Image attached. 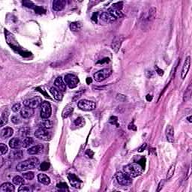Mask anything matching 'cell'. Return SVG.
I'll return each instance as SVG.
<instances>
[{
	"label": "cell",
	"mask_w": 192,
	"mask_h": 192,
	"mask_svg": "<svg viewBox=\"0 0 192 192\" xmlns=\"http://www.w3.org/2000/svg\"><path fill=\"white\" fill-rule=\"evenodd\" d=\"M122 15L123 13L122 10H118V9L111 7L107 11L103 12L101 14L100 18L101 19V20H103L106 23H113L117 19L122 17Z\"/></svg>",
	"instance_id": "cell-1"
},
{
	"label": "cell",
	"mask_w": 192,
	"mask_h": 192,
	"mask_svg": "<svg viewBox=\"0 0 192 192\" xmlns=\"http://www.w3.org/2000/svg\"><path fill=\"white\" fill-rule=\"evenodd\" d=\"M123 170L131 178H135L142 174L143 167L139 163H131L125 165L123 167Z\"/></svg>",
	"instance_id": "cell-2"
},
{
	"label": "cell",
	"mask_w": 192,
	"mask_h": 192,
	"mask_svg": "<svg viewBox=\"0 0 192 192\" xmlns=\"http://www.w3.org/2000/svg\"><path fill=\"white\" fill-rule=\"evenodd\" d=\"M39 165V160L36 157H32L27 160L20 162L17 166V170L20 172H23L28 170H32L35 168Z\"/></svg>",
	"instance_id": "cell-3"
},
{
	"label": "cell",
	"mask_w": 192,
	"mask_h": 192,
	"mask_svg": "<svg viewBox=\"0 0 192 192\" xmlns=\"http://www.w3.org/2000/svg\"><path fill=\"white\" fill-rule=\"evenodd\" d=\"M116 179L119 185L128 186L132 184V178H131L125 172H117L116 173Z\"/></svg>",
	"instance_id": "cell-4"
},
{
	"label": "cell",
	"mask_w": 192,
	"mask_h": 192,
	"mask_svg": "<svg viewBox=\"0 0 192 192\" xmlns=\"http://www.w3.org/2000/svg\"><path fill=\"white\" fill-rule=\"evenodd\" d=\"M52 109L48 101H43L40 104V115L42 119H48L51 116Z\"/></svg>",
	"instance_id": "cell-5"
},
{
	"label": "cell",
	"mask_w": 192,
	"mask_h": 192,
	"mask_svg": "<svg viewBox=\"0 0 192 192\" xmlns=\"http://www.w3.org/2000/svg\"><path fill=\"white\" fill-rule=\"evenodd\" d=\"M77 106L80 109L84 111H92L96 108V104L94 101H89L86 99L80 101L77 104Z\"/></svg>",
	"instance_id": "cell-6"
},
{
	"label": "cell",
	"mask_w": 192,
	"mask_h": 192,
	"mask_svg": "<svg viewBox=\"0 0 192 192\" xmlns=\"http://www.w3.org/2000/svg\"><path fill=\"white\" fill-rule=\"evenodd\" d=\"M111 74H112V70L110 68H104L94 74V79L95 81L101 82L108 78L111 75Z\"/></svg>",
	"instance_id": "cell-7"
},
{
	"label": "cell",
	"mask_w": 192,
	"mask_h": 192,
	"mask_svg": "<svg viewBox=\"0 0 192 192\" xmlns=\"http://www.w3.org/2000/svg\"><path fill=\"white\" fill-rule=\"evenodd\" d=\"M64 80H65L66 85L69 88H71V89H74V88L77 87V84L79 83V80H78L77 77H76L74 74H66L65 76Z\"/></svg>",
	"instance_id": "cell-8"
},
{
	"label": "cell",
	"mask_w": 192,
	"mask_h": 192,
	"mask_svg": "<svg viewBox=\"0 0 192 192\" xmlns=\"http://www.w3.org/2000/svg\"><path fill=\"white\" fill-rule=\"evenodd\" d=\"M35 136L39 140L44 141L49 140L51 137L50 134L45 128H39L36 130L35 132Z\"/></svg>",
	"instance_id": "cell-9"
},
{
	"label": "cell",
	"mask_w": 192,
	"mask_h": 192,
	"mask_svg": "<svg viewBox=\"0 0 192 192\" xmlns=\"http://www.w3.org/2000/svg\"><path fill=\"white\" fill-rule=\"evenodd\" d=\"M144 17H142V20H143V22L147 23H151L152 21L155 20V15H156V8L153 7L149 9L148 11L145 14H143Z\"/></svg>",
	"instance_id": "cell-10"
},
{
	"label": "cell",
	"mask_w": 192,
	"mask_h": 192,
	"mask_svg": "<svg viewBox=\"0 0 192 192\" xmlns=\"http://www.w3.org/2000/svg\"><path fill=\"white\" fill-rule=\"evenodd\" d=\"M123 39H124V38L122 35L116 36L115 38H113L112 44H111V47H112L113 50L115 53H118L119 52V48H120L121 45H122V43L123 41Z\"/></svg>",
	"instance_id": "cell-11"
},
{
	"label": "cell",
	"mask_w": 192,
	"mask_h": 192,
	"mask_svg": "<svg viewBox=\"0 0 192 192\" xmlns=\"http://www.w3.org/2000/svg\"><path fill=\"white\" fill-rule=\"evenodd\" d=\"M41 100L38 98H34L27 99L23 101V105L26 107H29L32 109L37 108L39 105Z\"/></svg>",
	"instance_id": "cell-12"
},
{
	"label": "cell",
	"mask_w": 192,
	"mask_h": 192,
	"mask_svg": "<svg viewBox=\"0 0 192 192\" xmlns=\"http://www.w3.org/2000/svg\"><path fill=\"white\" fill-rule=\"evenodd\" d=\"M23 156V153L20 149H14L9 154V159L11 160H19Z\"/></svg>",
	"instance_id": "cell-13"
},
{
	"label": "cell",
	"mask_w": 192,
	"mask_h": 192,
	"mask_svg": "<svg viewBox=\"0 0 192 192\" xmlns=\"http://www.w3.org/2000/svg\"><path fill=\"white\" fill-rule=\"evenodd\" d=\"M68 179L70 182V184L72 185L74 188H78L80 187V184H81V181L79 179L77 178V176L74 174H72L69 173L68 175Z\"/></svg>",
	"instance_id": "cell-14"
},
{
	"label": "cell",
	"mask_w": 192,
	"mask_h": 192,
	"mask_svg": "<svg viewBox=\"0 0 192 192\" xmlns=\"http://www.w3.org/2000/svg\"><path fill=\"white\" fill-rule=\"evenodd\" d=\"M190 66H191V58L190 56H188V57L185 59V61L184 65H183V68H182V70L181 77H182V79H184L185 77H186L187 74H188V71L190 69Z\"/></svg>",
	"instance_id": "cell-15"
},
{
	"label": "cell",
	"mask_w": 192,
	"mask_h": 192,
	"mask_svg": "<svg viewBox=\"0 0 192 192\" xmlns=\"http://www.w3.org/2000/svg\"><path fill=\"white\" fill-rule=\"evenodd\" d=\"M66 5V1L65 0H55L53 2V9L56 11H60L65 8Z\"/></svg>",
	"instance_id": "cell-16"
},
{
	"label": "cell",
	"mask_w": 192,
	"mask_h": 192,
	"mask_svg": "<svg viewBox=\"0 0 192 192\" xmlns=\"http://www.w3.org/2000/svg\"><path fill=\"white\" fill-rule=\"evenodd\" d=\"M34 114V110L32 108L29 107H25L24 108H22L20 111V116L23 119H29L30 117H32Z\"/></svg>",
	"instance_id": "cell-17"
},
{
	"label": "cell",
	"mask_w": 192,
	"mask_h": 192,
	"mask_svg": "<svg viewBox=\"0 0 192 192\" xmlns=\"http://www.w3.org/2000/svg\"><path fill=\"white\" fill-rule=\"evenodd\" d=\"M166 137L170 143H173L174 141V129L172 125H167L166 128Z\"/></svg>",
	"instance_id": "cell-18"
},
{
	"label": "cell",
	"mask_w": 192,
	"mask_h": 192,
	"mask_svg": "<svg viewBox=\"0 0 192 192\" xmlns=\"http://www.w3.org/2000/svg\"><path fill=\"white\" fill-rule=\"evenodd\" d=\"M74 111V106L72 104H68L65 107V108L62 110V116L63 119H66L68 117H69L70 116L72 115V113H73Z\"/></svg>",
	"instance_id": "cell-19"
},
{
	"label": "cell",
	"mask_w": 192,
	"mask_h": 192,
	"mask_svg": "<svg viewBox=\"0 0 192 192\" xmlns=\"http://www.w3.org/2000/svg\"><path fill=\"white\" fill-rule=\"evenodd\" d=\"M50 92L56 100L62 101V99L63 98V95H62V92L60 91V89L56 87H51L50 89Z\"/></svg>",
	"instance_id": "cell-20"
},
{
	"label": "cell",
	"mask_w": 192,
	"mask_h": 192,
	"mask_svg": "<svg viewBox=\"0 0 192 192\" xmlns=\"http://www.w3.org/2000/svg\"><path fill=\"white\" fill-rule=\"evenodd\" d=\"M54 84L56 86L57 89H59L61 92H66V84L64 83L63 80L61 77H57L56 79L55 82H54Z\"/></svg>",
	"instance_id": "cell-21"
},
{
	"label": "cell",
	"mask_w": 192,
	"mask_h": 192,
	"mask_svg": "<svg viewBox=\"0 0 192 192\" xmlns=\"http://www.w3.org/2000/svg\"><path fill=\"white\" fill-rule=\"evenodd\" d=\"M43 149H44L43 145L39 144V145H36V146H34V147H30V148L27 150V152L29 155H36L38 154V153H41V152H42Z\"/></svg>",
	"instance_id": "cell-22"
},
{
	"label": "cell",
	"mask_w": 192,
	"mask_h": 192,
	"mask_svg": "<svg viewBox=\"0 0 192 192\" xmlns=\"http://www.w3.org/2000/svg\"><path fill=\"white\" fill-rule=\"evenodd\" d=\"M15 188L10 182H5L0 187V192H13Z\"/></svg>",
	"instance_id": "cell-23"
},
{
	"label": "cell",
	"mask_w": 192,
	"mask_h": 192,
	"mask_svg": "<svg viewBox=\"0 0 192 192\" xmlns=\"http://www.w3.org/2000/svg\"><path fill=\"white\" fill-rule=\"evenodd\" d=\"M38 125H39V128H51L53 127V122L48 119H42L38 123Z\"/></svg>",
	"instance_id": "cell-24"
},
{
	"label": "cell",
	"mask_w": 192,
	"mask_h": 192,
	"mask_svg": "<svg viewBox=\"0 0 192 192\" xmlns=\"http://www.w3.org/2000/svg\"><path fill=\"white\" fill-rule=\"evenodd\" d=\"M14 134V131L11 128H5L4 129H2V131H1V137L2 139H7L8 137H11L12 135Z\"/></svg>",
	"instance_id": "cell-25"
},
{
	"label": "cell",
	"mask_w": 192,
	"mask_h": 192,
	"mask_svg": "<svg viewBox=\"0 0 192 192\" xmlns=\"http://www.w3.org/2000/svg\"><path fill=\"white\" fill-rule=\"evenodd\" d=\"M21 146H22V142L17 137L12 138L9 141V147L11 149H19Z\"/></svg>",
	"instance_id": "cell-26"
},
{
	"label": "cell",
	"mask_w": 192,
	"mask_h": 192,
	"mask_svg": "<svg viewBox=\"0 0 192 192\" xmlns=\"http://www.w3.org/2000/svg\"><path fill=\"white\" fill-rule=\"evenodd\" d=\"M38 180L40 183L45 185H47L50 183V179L48 177V176H47L46 174H43V173L38 174Z\"/></svg>",
	"instance_id": "cell-27"
},
{
	"label": "cell",
	"mask_w": 192,
	"mask_h": 192,
	"mask_svg": "<svg viewBox=\"0 0 192 192\" xmlns=\"http://www.w3.org/2000/svg\"><path fill=\"white\" fill-rule=\"evenodd\" d=\"M31 134V128L29 127H23L19 130V134L21 137H29V135Z\"/></svg>",
	"instance_id": "cell-28"
},
{
	"label": "cell",
	"mask_w": 192,
	"mask_h": 192,
	"mask_svg": "<svg viewBox=\"0 0 192 192\" xmlns=\"http://www.w3.org/2000/svg\"><path fill=\"white\" fill-rule=\"evenodd\" d=\"M83 25L80 22H73L70 25V29L72 31L74 32H79L80 30H81Z\"/></svg>",
	"instance_id": "cell-29"
},
{
	"label": "cell",
	"mask_w": 192,
	"mask_h": 192,
	"mask_svg": "<svg viewBox=\"0 0 192 192\" xmlns=\"http://www.w3.org/2000/svg\"><path fill=\"white\" fill-rule=\"evenodd\" d=\"M8 116H9V112H8V110H5L2 114V120H1L0 126L2 127L4 126V125L7 124L8 120Z\"/></svg>",
	"instance_id": "cell-30"
},
{
	"label": "cell",
	"mask_w": 192,
	"mask_h": 192,
	"mask_svg": "<svg viewBox=\"0 0 192 192\" xmlns=\"http://www.w3.org/2000/svg\"><path fill=\"white\" fill-rule=\"evenodd\" d=\"M12 181H13L14 185H18V186H21V185H24V183H25L24 178H22V177L20 176H14V178H13V179H12Z\"/></svg>",
	"instance_id": "cell-31"
},
{
	"label": "cell",
	"mask_w": 192,
	"mask_h": 192,
	"mask_svg": "<svg viewBox=\"0 0 192 192\" xmlns=\"http://www.w3.org/2000/svg\"><path fill=\"white\" fill-rule=\"evenodd\" d=\"M33 143H34L33 139H32V137H27L22 141V147H24V148H28V147H29L31 145L33 144Z\"/></svg>",
	"instance_id": "cell-32"
},
{
	"label": "cell",
	"mask_w": 192,
	"mask_h": 192,
	"mask_svg": "<svg viewBox=\"0 0 192 192\" xmlns=\"http://www.w3.org/2000/svg\"><path fill=\"white\" fill-rule=\"evenodd\" d=\"M191 84L188 86V89H186V91L184 94V97H183V100L185 101H188L189 99L191 98Z\"/></svg>",
	"instance_id": "cell-33"
},
{
	"label": "cell",
	"mask_w": 192,
	"mask_h": 192,
	"mask_svg": "<svg viewBox=\"0 0 192 192\" xmlns=\"http://www.w3.org/2000/svg\"><path fill=\"white\" fill-rule=\"evenodd\" d=\"M74 125L77 127H79V128L83 127V125H85V120H84V119L82 116L78 117V118H77L74 120Z\"/></svg>",
	"instance_id": "cell-34"
},
{
	"label": "cell",
	"mask_w": 192,
	"mask_h": 192,
	"mask_svg": "<svg viewBox=\"0 0 192 192\" xmlns=\"http://www.w3.org/2000/svg\"><path fill=\"white\" fill-rule=\"evenodd\" d=\"M175 173V165H172L169 168L167 173V179H170L172 178Z\"/></svg>",
	"instance_id": "cell-35"
},
{
	"label": "cell",
	"mask_w": 192,
	"mask_h": 192,
	"mask_svg": "<svg viewBox=\"0 0 192 192\" xmlns=\"http://www.w3.org/2000/svg\"><path fill=\"white\" fill-rule=\"evenodd\" d=\"M85 89H80V90H79V91L77 92H76V94L74 95L73 98H72V101L73 102H75V101H77L78 99L80 98L81 97L82 95H83L84 92H85Z\"/></svg>",
	"instance_id": "cell-36"
},
{
	"label": "cell",
	"mask_w": 192,
	"mask_h": 192,
	"mask_svg": "<svg viewBox=\"0 0 192 192\" xmlns=\"http://www.w3.org/2000/svg\"><path fill=\"white\" fill-rule=\"evenodd\" d=\"M34 173L32 172H26V173H23V177L24 179H26L27 180H32L34 179Z\"/></svg>",
	"instance_id": "cell-37"
},
{
	"label": "cell",
	"mask_w": 192,
	"mask_h": 192,
	"mask_svg": "<svg viewBox=\"0 0 192 192\" xmlns=\"http://www.w3.org/2000/svg\"><path fill=\"white\" fill-rule=\"evenodd\" d=\"M22 3L24 6H26V7H27V8H32V9H35L36 6H37L34 4L33 2H30V1H23Z\"/></svg>",
	"instance_id": "cell-38"
},
{
	"label": "cell",
	"mask_w": 192,
	"mask_h": 192,
	"mask_svg": "<svg viewBox=\"0 0 192 192\" xmlns=\"http://www.w3.org/2000/svg\"><path fill=\"white\" fill-rule=\"evenodd\" d=\"M50 167V164L47 161H44L41 164V165H40V170H43V171H46V170H47Z\"/></svg>",
	"instance_id": "cell-39"
},
{
	"label": "cell",
	"mask_w": 192,
	"mask_h": 192,
	"mask_svg": "<svg viewBox=\"0 0 192 192\" xmlns=\"http://www.w3.org/2000/svg\"><path fill=\"white\" fill-rule=\"evenodd\" d=\"M8 147L6 145H5L4 143H1L0 144V151H1V155H3L5 154L7 152H8Z\"/></svg>",
	"instance_id": "cell-40"
},
{
	"label": "cell",
	"mask_w": 192,
	"mask_h": 192,
	"mask_svg": "<svg viewBox=\"0 0 192 192\" xmlns=\"http://www.w3.org/2000/svg\"><path fill=\"white\" fill-rule=\"evenodd\" d=\"M34 10H35V13H37V14H44V13L46 12L45 9H44V8H42V7H40V6H36Z\"/></svg>",
	"instance_id": "cell-41"
},
{
	"label": "cell",
	"mask_w": 192,
	"mask_h": 192,
	"mask_svg": "<svg viewBox=\"0 0 192 192\" xmlns=\"http://www.w3.org/2000/svg\"><path fill=\"white\" fill-rule=\"evenodd\" d=\"M18 191L20 192H29L32 191V189H31L29 186H24L23 185L19 188Z\"/></svg>",
	"instance_id": "cell-42"
},
{
	"label": "cell",
	"mask_w": 192,
	"mask_h": 192,
	"mask_svg": "<svg viewBox=\"0 0 192 192\" xmlns=\"http://www.w3.org/2000/svg\"><path fill=\"white\" fill-rule=\"evenodd\" d=\"M22 108H21V104L20 103H17L12 106V110L14 112H19L21 111Z\"/></svg>",
	"instance_id": "cell-43"
},
{
	"label": "cell",
	"mask_w": 192,
	"mask_h": 192,
	"mask_svg": "<svg viewBox=\"0 0 192 192\" xmlns=\"http://www.w3.org/2000/svg\"><path fill=\"white\" fill-rule=\"evenodd\" d=\"M117 121H118V118L116 116H112L110 117V122L111 124H113V125H116L118 126V123H117Z\"/></svg>",
	"instance_id": "cell-44"
},
{
	"label": "cell",
	"mask_w": 192,
	"mask_h": 192,
	"mask_svg": "<svg viewBox=\"0 0 192 192\" xmlns=\"http://www.w3.org/2000/svg\"><path fill=\"white\" fill-rule=\"evenodd\" d=\"M57 188H60V189H63V188H65V189H67V188H68L67 184H66V183H65V182H61V183H60V184L57 185Z\"/></svg>",
	"instance_id": "cell-45"
},
{
	"label": "cell",
	"mask_w": 192,
	"mask_h": 192,
	"mask_svg": "<svg viewBox=\"0 0 192 192\" xmlns=\"http://www.w3.org/2000/svg\"><path fill=\"white\" fill-rule=\"evenodd\" d=\"M165 180H161V181L160 183H159V187H158L157 191H158V192L160 191L161 190V189H162L163 186L165 185Z\"/></svg>",
	"instance_id": "cell-46"
},
{
	"label": "cell",
	"mask_w": 192,
	"mask_h": 192,
	"mask_svg": "<svg viewBox=\"0 0 192 192\" xmlns=\"http://www.w3.org/2000/svg\"><path fill=\"white\" fill-rule=\"evenodd\" d=\"M116 98H117V100H119V101H124L125 99H126V98H125V95H121V94H118L116 96Z\"/></svg>",
	"instance_id": "cell-47"
},
{
	"label": "cell",
	"mask_w": 192,
	"mask_h": 192,
	"mask_svg": "<svg viewBox=\"0 0 192 192\" xmlns=\"http://www.w3.org/2000/svg\"><path fill=\"white\" fill-rule=\"evenodd\" d=\"M11 122L13 123H14V124H17V123H19V122H20V119H19V118H18L17 116H14L11 117Z\"/></svg>",
	"instance_id": "cell-48"
},
{
	"label": "cell",
	"mask_w": 192,
	"mask_h": 192,
	"mask_svg": "<svg viewBox=\"0 0 192 192\" xmlns=\"http://www.w3.org/2000/svg\"><path fill=\"white\" fill-rule=\"evenodd\" d=\"M155 69H156V71H157V73L159 74L160 76H162L163 74H164V71H163V70H161V69H160V68H159L158 66H155Z\"/></svg>",
	"instance_id": "cell-49"
},
{
	"label": "cell",
	"mask_w": 192,
	"mask_h": 192,
	"mask_svg": "<svg viewBox=\"0 0 192 192\" xmlns=\"http://www.w3.org/2000/svg\"><path fill=\"white\" fill-rule=\"evenodd\" d=\"M109 62L110 59H108V58H105V59H103V60H101L99 62H98V64H104V62Z\"/></svg>",
	"instance_id": "cell-50"
},
{
	"label": "cell",
	"mask_w": 192,
	"mask_h": 192,
	"mask_svg": "<svg viewBox=\"0 0 192 192\" xmlns=\"http://www.w3.org/2000/svg\"><path fill=\"white\" fill-rule=\"evenodd\" d=\"M146 147H147V143H143V144L140 147V149H138V151L140 152V153H142V152L145 149H146Z\"/></svg>",
	"instance_id": "cell-51"
},
{
	"label": "cell",
	"mask_w": 192,
	"mask_h": 192,
	"mask_svg": "<svg viewBox=\"0 0 192 192\" xmlns=\"http://www.w3.org/2000/svg\"><path fill=\"white\" fill-rule=\"evenodd\" d=\"M128 128L129 129H132V130H134V131H136V127H135V125L133 124V123H131L130 125H129L128 126Z\"/></svg>",
	"instance_id": "cell-52"
},
{
	"label": "cell",
	"mask_w": 192,
	"mask_h": 192,
	"mask_svg": "<svg viewBox=\"0 0 192 192\" xmlns=\"http://www.w3.org/2000/svg\"><path fill=\"white\" fill-rule=\"evenodd\" d=\"M147 100L148 101H152V100H153V96H152V95H147Z\"/></svg>",
	"instance_id": "cell-53"
},
{
	"label": "cell",
	"mask_w": 192,
	"mask_h": 192,
	"mask_svg": "<svg viewBox=\"0 0 192 192\" xmlns=\"http://www.w3.org/2000/svg\"><path fill=\"white\" fill-rule=\"evenodd\" d=\"M86 154L89 155V157H92V155H94V153H92V152L91 150H88L87 152H86Z\"/></svg>",
	"instance_id": "cell-54"
},
{
	"label": "cell",
	"mask_w": 192,
	"mask_h": 192,
	"mask_svg": "<svg viewBox=\"0 0 192 192\" xmlns=\"http://www.w3.org/2000/svg\"><path fill=\"white\" fill-rule=\"evenodd\" d=\"M92 19L93 20H95V21H97V14H94L93 16L92 17Z\"/></svg>",
	"instance_id": "cell-55"
},
{
	"label": "cell",
	"mask_w": 192,
	"mask_h": 192,
	"mask_svg": "<svg viewBox=\"0 0 192 192\" xmlns=\"http://www.w3.org/2000/svg\"><path fill=\"white\" fill-rule=\"evenodd\" d=\"M92 80L91 78H87V79H86V83H87V84H90V83H92Z\"/></svg>",
	"instance_id": "cell-56"
},
{
	"label": "cell",
	"mask_w": 192,
	"mask_h": 192,
	"mask_svg": "<svg viewBox=\"0 0 192 192\" xmlns=\"http://www.w3.org/2000/svg\"><path fill=\"white\" fill-rule=\"evenodd\" d=\"M188 121H189V122H192V120H191V116H190L188 117Z\"/></svg>",
	"instance_id": "cell-57"
}]
</instances>
